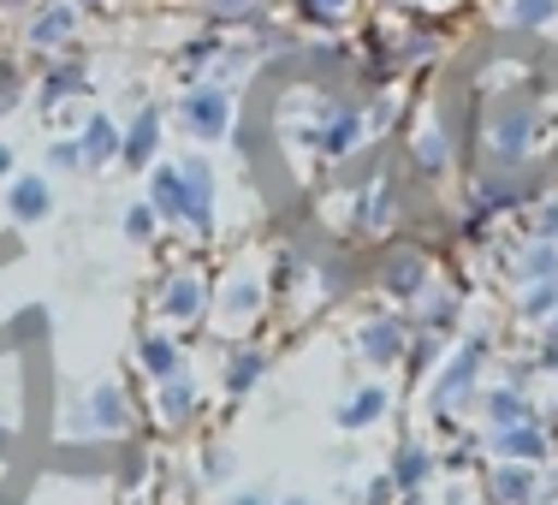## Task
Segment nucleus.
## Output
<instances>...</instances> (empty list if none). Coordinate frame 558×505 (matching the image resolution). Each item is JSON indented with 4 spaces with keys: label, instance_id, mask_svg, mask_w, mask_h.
I'll list each match as a JSON object with an SVG mask.
<instances>
[{
    "label": "nucleus",
    "instance_id": "20",
    "mask_svg": "<svg viewBox=\"0 0 558 505\" xmlns=\"http://www.w3.org/2000/svg\"><path fill=\"white\" fill-rule=\"evenodd\" d=\"M161 410H167V422H184L196 410V381L191 375H167L161 381Z\"/></svg>",
    "mask_w": 558,
    "mask_h": 505
},
{
    "label": "nucleus",
    "instance_id": "16",
    "mask_svg": "<svg viewBox=\"0 0 558 505\" xmlns=\"http://www.w3.org/2000/svg\"><path fill=\"white\" fill-rule=\"evenodd\" d=\"M517 280H529V286L558 280V244H553V238H535V244L517 256Z\"/></svg>",
    "mask_w": 558,
    "mask_h": 505
},
{
    "label": "nucleus",
    "instance_id": "24",
    "mask_svg": "<svg viewBox=\"0 0 558 505\" xmlns=\"http://www.w3.org/2000/svg\"><path fill=\"white\" fill-rule=\"evenodd\" d=\"M143 369H149L155 381H167V375H179V345L172 339H143Z\"/></svg>",
    "mask_w": 558,
    "mask_h": 505
},
{
    "label": "nucleus",
    "instance_id": "39",
    "mask_svg": "<svg viewBox=\"0 0 558 505\" xmlns=\"http://www.w3.org/2000/svg\"><path fill=\"white\" fill-rule=\"evenodd\" d=\"M286 505H310V500H286Z\"/></svg>",
    "mask_w": 558,
    "mask_h": 505
},
{
    "label": "nucleus",
    "instance_id": "27",
    "mask_svg": "<svg viewBox=\"0 0 558 505\" xmlns=\"http://www.w3.org/2000/svg\"><path fill=\"white\" fill-rule=\"evenodd\" d=\"M416 167L422 172H440L446 167V131H422V137H416Z\"/></svg>",
    "mask_w": 558,
    "mask_h": 505
},
{
    "label": "nucleus",
    "instance_id": "18",
    "mask_svg": "<svg viewBox=\"0 0 558 505\" xmlns=\"http://www.w3.org/2000/svg\"><path fill=\"white\" fill-rule=\"evenodd\" d=\"M380 417H387V393H380V387H363L351 405L339 410V429L356 434V429H368V422H380Z\"/></svg>",
    "mask_w": 558,
    "mask_h": 505
},
{
    "label": "nucleus",
    "instance_id": "3",
    "mask_svg": "<svg viewBox=\"0 0 558 505\" xmlns=\"http://www.w3.org/2000/svg\"><path fill=\"white\" fill-rule=\"evenodd\" d=\"M482 357H487V339H470L458 357H451V369L440 375V387H434V410H440V417H451V405H458V398L475 387V375H482Z\"/></svg>",
    "mask_w": 558,
    "mask_h": 505
},
{
    "label": "nucleus",
    "instance_id": "14",
    "mask_svg": "<svg viewBox=\"0 0 558 505\" xmlns=\"http://www.w3.org/2000/svg\"><path fill=\"white\" fill-rule=\"evenodd\" d=\"M494 500L499 505H529L535 500V464H499L494 470Z\"/></svg>",
    "mask_w": 558,
    "mask_h": 505
},
{
    "label": "nucleus",
    "instance_id": "25",
    "mask_svg": "<svg viewBox=\"0 0 558 505\" xmlns=\"http://www.w3.org/2000/svg\"><path fill=\"white\" fill-rule=\"evenodd\" d=\"M77 84H84V65H77V60H65V65H54V72L43 77V101L54 108V101H65Z\"/></svg>",
    "mask_w": 558,
    "mask_h": 505
},
{
    "label": "nucleus",
    "instance_id": "37",
    "mask_svg": "<svg viewBox=\"0 0 558 505\" xmlns=\"http://www.w3.org/2000/svg\"><path fill=\"white\" fill-rule=\"evenodd\" d=\"M0 172H12V149H7V143H0Z\"/></svg>",
    "mask_w": 558,
    "mask_h": 505
},
{
    "label": "nucleus",
    "instance_id": "9",
    "mask_svg": "<svg viewBox=\"0 0 558 505\" xmlns=\"http://www.w3.org/2000/svg\"><path fill=\"white\" fill-rule=\"evenodd\" d=\"M7 208H12V220H24V226H36L54 208V191H48V179H12V191H7Z\"/></svg>",
    "mask_w": 558,
    "mask_h": 505
},
{
    "label": "nucleus",
    "instance_id": "34",
    "mask_svg": "<svg viewBox=\"0 0 558 505\" xmlns=\"http://www.w3.org/2000/svg\"><path fill=\"white\" fill-rule=\"evenodd\" d=\"M208 60H215V43H191V48H184V65H208Z\"/></svg>",
    "mask_w": 558,
    "mask_h": 505
},
{
    "label": "nucleus",
    "instance_id": "33",
    "mask_svg": "<svg viewBox=\"0 0 558 505\" xmlns=\"http://www.w3.org/2000/svg\"><path fill=\"white\" fill-rule=\"evenodd\" d=\"M535 238H558V203L541 208V226H535Z\"/></svg>",
    "mask_w": 558,
    "mask_h": 505
},
{
    "label": "nucleus",
    "instance_id": "4",
    "mask_svg": "<svg viewBox=\"0 0 558 505\" xmlns=\"http://www.w3.org/2000/svg\"><path fill=\"white\" fill-rule=\"evenodd\" d=\"M380 286L392 291V298H422L428 291V256H422L416 244H398L387 262H380Z\"/></svg>",
    "mask_w": 558,
    "mask_h": 505
},
{
    "label": "nucleus",
    "instance_id": "8",
    "mask_svg": "<svg viewBox=\"0 0 558 505\" xmlns=\"http://www.w3.org/2000/svg\"><path fill=\"white\" fill-rule=\"evenodd\" d=\"M494 446H499L505 464H541L547 458V434H541L535 422H511V429H499Z\"/></svg>",
    "mask_w": 558,
    "mask_h": 505
},
{
    "label": "nucleus",
    "instance_id": "5",
    "mask_svg": "<svg viewBox=\"0 0 558 505\" xmlns=\"http://www.w3.org/2000/svg\"><path fill=\"white\" fill-rule=\"evenodd\" d=\"M363 125H368V119L356 113L351 101H339V108L327 113V125L315 131V149H322V155H333V161H339V155H351L356 143H363Z\"/></svg>",
    "mask_w": 558,
    "mask_h": 505
},
{
    "label": "nucleus",
    "instance_id": "28",
    "mask_svg": "<svg viewBox=\"0 0 558 505\" xmlns=\"http://www.w3.org/2000/svg\"><path fill=\"white\" fill-rule=\"evenodd\" d=\"M149 232H155V208L149 203H131L125 208V238H131V244H143Z\"/></svg>",
    "mask_w": 558,
    "mask_h": 505
},
{
    "label": "nucleus",
    "instance_id": "22",
    "mask_svg": "<svg viewBox=\"0 0 558 505\" xmlns=\"http://www.w3.org/2000/svg\"><path fill=\"white\" fill-rule=\"evenodd\" d=\"M72 24H77V12H72V7H48L43 19H36L31 43H36V48H60L65 36H72Z\"/></svg>",
    "mask_w": 558,
    "mask_h": 505
},
{
    "label": "nucleus",
    "instance_id": "7",
    "mask_svg": "<svg viewBox=\"0 0 558 505\" xmlns=\"http://www.w3.org/2000/svg\"><path fill=\"white\" fill-rule=\"evenodd\" d=\"M404 345H410V334H404L398 315H375V322L363 327V357H368V363H398Z\"/></svg>",
    "mask_w": 558,
    "mask_h": 505
},
{
    "label": "nucleus",
    "instance_id": "31",
    "mask_svg": "<svg viewBox=\"0 0 558 505\" xmlns=\"http://www.w3.org/2000/svg\"><path fill=\"white\" fill-rule=\"evenodd\" d=\"M262 0H215V19H256Z\"/></svg>",
    "mask_w": 558,
    "mask_h": 505
},
{
    "label": "nucleus",
    "instance_id": "30",
    "mask_svg": "<svg viewBox=\"0 0 558 505\" xmlns=\"http://www.w3.org/2000/svg\"><path fill=\"white\" fill-rule=\"evenodd\" d=\"M351 12V0H303V19H315V24H333Z\"/></svg>",
    "mask_w": 558,
    "mask_h": 505
},
{
    "label": "nucleus",
    "instance_id": "21",
    "mask_svg": "<svg viewBox=\"0 0 558 505\" xmlns=\"http://www.w3.org/2000/svg\"><path fill=\"white\" fill-rule=\"evenodd\" d=\"M553 19H558V0H505V24H517V31H541Z\"/></svg>",
    "mask_w": 558,
    "mask_h": 505
},
{
    "label": "nucleus",
    "instance_id": "6",
    "mask_svg": "<svg viewBox=\"0 0 558 505\" xmlns=\"http://www.w3.org/2000/svg\"><path fill=\"white\" fill-rule=\"evenodd\" d=\"M179 179H184V220L208 226L215 220V172H208V161H184Z\"/></svg>",
    "mask_w": 558,
    "mask_h": 505
},
{
    "label": "nucleus",
    "instance_id": "41",
    "mask_svg": "<svg viewBox=\"0 0 558 505\" xmlns=\"http://www.w3.org/2000/svg\"><path fill=\"white\" fill-rule=\"evenodd\" d=\"M553 334H558V327H553Z\"/></svg>",
    "mask_w": 558,
    "mask_h": 505
},
{
    "label": "nucleus",
    "instance_id": "12",
    "mask_svg": "<svg viewBox=\"0 0 558 505\" xmlns=\"http://www.w3.org/2000/svg\"><path fill=\"white\" fill-rule=\"evenodd\" d=\"M161 310L172 315V322H196V315H203V280H196V274H179V280H167Z\"/></svg>",
    "mask_w": 558,
    "mask_h": 505
},
{
    "label": "nucleus",
    "instance_id": "10",
    "mask_svg": "<svg viewBox=\"0 0 558 505\" xmlns=\"http://www.w3.org/2000/svg\"><path fill=\"white\" fill-rule=\"evenodd\" d=\"M89 434H125V393L113 381L89 393Z\"/></svg>",
    "mask_w": 558,
    "mask_h": 505
},
{
    "label": "nucleus",
    "instance_id": "2",
    "mask_svg": "<svg viewBox=\"0 0 558 505\" xmlns=\"http://www.w3.org/2000/svg\"><path fill=\"white\" fill-rule=\"evenodd\" d=\"M179 113H184V131L191 137H220L226 125H232V96H226L220 84H203V89H191V96L179 101Z\"/></svg>",
    "mask_w": 558,
    "mask_h": 505
},
{
    "label": "nucleus",
    "instance_id": "11",
    "mask_svg": "<svg viewBox=\"0 0 558 505\" xmlns=\"http://www.w3.org/2000/svg\"><path fill=\"white\" fill-rule=\"evenodd\" d=\"M155 143H161V113L143 108V113H137V125L125 131V143H119V155H125L131 167H149V161H155Z\"/></svg>",
    "mask_w": 558,
    "mask_h": 505
},
{
    "label": "nucleus",
    "instance_id": "38",
    "mask_svg": "<svg viewBox=\"0 0 558 505\" xmlns=\"http://www.w3.org/2000/svg\"><path fill=\"white\" fill-rule=\"evenodd\" d=\"M7 446H12V441H7V434H0V458H7Z\"/></svg>",
    "mask_w": 558,
    "mask_h": 505
},
{
    "label": "nucleus",
    "instance_id": "19",
    "mask_svg": "<svg viewBox=\"0 0 558 505\" xmlns=\"http://www.w3.org/2000/svg\"><path fill=\"white\" fill-rule=\"evenodd\" d=\"M487 417H494V429H511V422H535V410H529L523 387H499L487 398Z\"/></svg>",
    "mask_w": 558,
    "mask_h": 505
},
{
    "label": "nucleus",
    "instance_id": "23",
    "mask_svg": "<svg viewBox=\"0 0 558 505\" xmlns=\"http://www.w3.org/2000/svg\"><path fill=\"white\" fill-rule=\"evenodd\" d=\"M262 369H268V357H262V351H238L232 363H226V393H232V398L250 393L262 381Z\"/></svg>",
    "mask_w": 558,
    "mask_h": 505
},
{
    "label": "nucleus",
    "instance_id": "29",
    "mask_svg": "<svg viewBox=\"0 0 558 505\" xmlns=\"http://www.w3.org/2000/svg\"><path fill=\"white\" fill-rule=\"evenodd\" d=\"M547 310H558V280H541V286L523 298V315H547Z\"/></svg>",
    "mask_w": 558,
    "mask_h": 505
},
{
    "label": "nucleus",
    "instance_id": "40",
    "mask_svg": "<svg viewBox=\"0 0 558 505\" xmlns=\"http://www.w3.org/2000/svg\"><path fill=\"white\" fill-rule=\"evenodd\" d=\"M410 505H422V494H410Z\"/></svg>",
    "mask_w": 558,
    "mask_h": 505
},
{
    "label": "nucleus",
    "instance_id": "36",
    "mask_svg": "<svg viewBox=\"0 0 558 505\" xmlns=\"http://www.w3.org/2000/svg\"><path fill=\"white\" fill-rule=\"evenodd\" d=\"M232 505H268V500H262V494H238Z\"/></svg>",
    "mask_w": 558,
    "mask_h": 505
},
{
    "label": "nucleus",
    "instance_id": "35",
    "mask_svg": "<svg viewBox=\"0 0 558 505\" xmlns=\"http://www.w3.org/2000/svg\"><path fill=\"white\" fill-rule=\"evenodd\" d=\"M12 89H19V72H12V65H0V108H12Z\"/></svg>",
    "mask_w": 558,
    "mask_h": 505
},
{
    "label": "nucleus",
    "instance_id": "1",
    "mask_svg": "<svg viewBox=\"0 0 558 505\" xmlns=\"http://www.w3.org/2000/svg\"><path fill=\"white\" fill-rule=\"evenodd\" d=\"M529 143H535V96H499L494 108H487V131H482V155L487 167H517L529 155Z\"/></svg>",
    "mask_w": 558,
    "mask_h": 505
},
{
    "label": "nucleus",
    "instance_id": "15",
    "mask_svg": "<svg viewBox=\"0 0 558 505\" xmlns=\"http://www.w3.org/2000/svg\"><path fill=\"white\" fill-rule=\"evenodd\" d=\"M434 476V452L428 446H404L392 464V488H404V494H422V482Z\"/></svg>",
    "mask_w": 558,
    "mask_h": 505
},
{
    "label": "nucleus",
    "instance_id": "13",
    "mask_svg": "<svg viewBox=\"0 0 558 505\" xmlns=\"http://www.w3.org/2000/svg\"><path fill=\"white\" fill-rule=\"evenodd\" d=\"M77 149H84V167H108L113 155H119V131H113V119H108V113L89 119L84 137H77Z\"/></svg>",
    "mask_w": 558,
    "mask_h": 505
},
{
    "label": "nucleus",
    "instance_id": "26",
    "mask_svg": "<svg viewBox=\"0 0 558 505\" xmlns=\"http://www.w3.org/2000/svg\"><path fill=\"white\" fill-rule=\"evenodd\" d=\"M256 310H262V286L256 280H232V286H226V315L244 322V315H256Z\"/></svg>",
    "mask_w": 558,
    "mask_h": 505
},
{
    "label": "nucleus",
    "instance_id": "17",
    "mask_svg": "<svg viewBox=\"0 0 558 505\" xmlns=\"http://www.w3.org/2000/svg\"><path fill=\"white\" fill-rule=\"evenodd\" d=\"M149 208L155 215H167V220H184V179H179V167H161L155 172V184H149Z\"/></svg>",
    "mask_w": 558,
    "mask_h": 505
},
{
    "label": "nucleus",
    "instance_id": "32",
    "mask_svg": "<svg viewBox=\"0 0 558 505\" xmlns=\"http://www.w3.org/2000/svg\"><path fill=\"white\" fill-rule=\"evenodd\" d=\"M48 161H54L60 172H72V167H84V149H77V143H54V149H48Z\"/></svg>",
    "mask_w": 558,
    "mask_h": 505
}]
</instances>
